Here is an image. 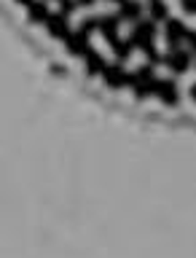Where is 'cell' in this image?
Instances as JSON below:
<instances>
[{
  "label": "cell",
  "instance_id": "5",
  "mask_svg": "<svg viewBox=\"0 0 196 258\" xmlns=\"http://www.w3.org/2000/svg\"><path fill=\"white\" fill-rule=\"evenodd\" d=\"M64 46H68V54L70 56H86L92 51V43H89V32L84 30H76L64 38Z\"/></svg>",
  "mask_w": 196,
  "mask_h": 258
},
{
  "label": "cell",
  "instance_id": "13",
  "mask_svg": "<svg viewBox=\"0 0 196 258\" xmlns=\"http://www.w3.org/2000/svg\"><path fill=\"white\" fill-rule=\"evenodd\" d=\"M148 14H151L153 22H167L169 19V6L164 3V0H151Z\"/></svg>",
  "mask_w": 196,
  "mask_h": 258
},
{
  "label": "cell",
  "instance_id": "11",
  "mask_svg": "<svg viewBox=\"0 0 196 258\" xmlns=\"http://www.w3.org/2000/svg\"><path fill=\"white\" fill-rule=\"evenodd\" d=\"M48 6L43 3V0H32V3L27 6V19L32 22V24H46V19H48Z\"/></svg>",
  "mask_w": 196,
  "mask_h": 258
},
{
  "label": "cell",
  "instance_id": "17",
  "mask_svg": "<svg viewBox=\"0 0 196 258\" xmlns=\"http://www.w3.org/2000/svg\"><path fill=\"white\" fill-rule=\"evenodd\" d=\"M76 8H78V3H76V0H59V11L62 14H73V11H76Z\"/></svg>",
  "mask_w": 196,
  "mask_h": 258
},
{
  "label": "cell",
  "instance_id": "9",
  "mask_svg": "<svg viewBox=\"0 0 196 258\" xmlns=\"http://www.w3.org/2000/svg\"><path fill=\"white\" fill-rule=\"evenodd\" d=\"M118 19L121 22H140L143 16V3L140 0H121L118 3Z\"/></svg>",
  "mask_w": 196,
  "mask_h": 258
},
{
  "label": "cell",
  "instance_id": "22",
  "mask_svg": "<svg viewBox=\"0 0 196 258\" xmlns=\"http://www.w3.org/2000/svg\"><path fill=\"white\" fill-rule=\"evenodd\" d=\"M110 3H121V0H110Z\"/></svg>",
  "mask_w": 196,
  "mask_h": 258
},
{
  "label": "cell",
  "instance_id": "8",
  "mask_svg": "<svg viewBox=\"0 0 196 258\" xmlns=\"http://www.w3.org/2000/svg\"><path fill=\"white\" fill-rule=\"evenodd\" d=\"M102 81H105V86H110V89H121V86H129V73L121 68V62L108 64V68L102 70Z\"/></svg>",
  "mask_w": 196,
  "mask_h": 258
},
{
  "label": "cell",
  "instance_id": "2",
  "mask_svg": "<svg viewBox=\"0 0 196 258\" xmlns=\"http://www.w3.org/2000/svg\"><path fill=\"white\" fill-rule=\"evenodd\" d=\"M129 86L135 89L137 100H145V97L153 94V86H156V76H153V64H143L135 73H129Z\"/></svg>",
  "mask_w": 196,
  "mask_h": 258
},
{
  "label": "cell",
  "instance_id": "3",
  "mask_svg": "<svg viewBox=\"0 0 196 258\" xmlns=\"http://www.w3.org/2000/svg\"><path fill=\"white\" fill-rule=\"evenodd\" d=\"M153 94H156V97H159V100L164 102V105H169V108L180 102V92H177V84H175L172 78H156Z\"/></svg>",
  "mask_w": 196,
  "mask_h": 258
},
{
  "label": "cell",
  "instance_id": "15",
  "mask_svg": "<svg viewBox=\"0 0 196 258\" xmlns=\"http://www.w3.org/2000/svg\"><path fill=\"white\" fill-rule=\"evenodd\" d=\"M81 30L89 32V35H92L94 30H100V16H89V19H84L81 22Z\"/></svg>",
  "mask_w": 196,
  "mask_h": 258
},
{
  "label": "cell",
  "instance_id": "20",
  "mask_svg": "<svg viewBox=\"0 0 196 258\" xmlns=\"http://www.w3.org/2000/svg\"><path fill=\"white\" fill-rule=\"evenodd\" d=\"M191 100H193V102H196V84H193V86H191Z\"/></svg>",
  "mask_w": 196,
  "mask_h": 258
},
{
  "label": "cell",
  "instance_id": "6",
  "mask_svg": "<svg viewBox=\"0 0 196 258\" xmlns=\"http://www.w3.org/2000/svg\"><path fill=\"white\" fill-rule=\"evenodd\" d=\"M164 64L177 76H183L191 68V51L188 48H169V54L164 56Z\"/></svg>",
  "mask_w": 196,
  "mask_h": 258
},
{
  "label": "cell",
  "instance_id": "12",
  "mask_svg": "<svg viewBox=\"0 0 196 258\" xmlns=\"http://www.w3.org/2000/svg\"><path fill=\"white\" fill-rule=\"evenodd\" d=\"M108 68V62H105V56L100 54V51H89L86 54V73L89 76H102V70Z\"/></svg>",
  "mask_w": 196,
  "mask_h": 258
},
{
  "label": "cell",
  "instance_id": "19",
  "mask_svg": "<svg viewBox=\"0 0 196 258\" xmlns=\"http://www.w3.org/2000/svg\"><path fill=\"white\" fill-rule=\"evenodd\" d=\"M76 3H78V8H89V6H94L97 0H76Z\"/></svg>",
  "mask_w": 196,
  "mask_h": 258
},
{
  "label": "cell",
  "instance_id": "16",
  "mask_svg": "<svg viewBox=\"0 0 196 258\" xmlns=\"http://www.w3.org/2000/svg\"><path fill=\"white\" fill-rule=\"evenodd\" d=\"M183 43H185V48H188L191 54H196V30L185 32V40H183Z\"/></svg>",
  "mask_w": 196,
  "mask_h": 258
},
{
  "label": "cell",
  "instance_id": "21",
  "mask_svg": "<svg viewBox=\"0 0 196 258\" xmlns=\"http://www.w3.org/2000/svg\"><path fill=\"white\" fill-rule=\"evenodd\" d=\"M16 3H22V6H30V3H32V0H16Z\"/></svg>",
  "mask_w": 196,
  "mask_h": 258
},
{
  "label": "cell",
  "instance_id": "18",
  "mask_svg": "<svg viewBox=\"0 0 196 258\" xmlns=\"http://www.w3.org/2000/svg\"><path fill=\"white\" fill-rule=\"evenodd\" d=\"M180 6L185 14H196V0H180Z\"/></svg>",
  "mask_w": 196,
  "mask_h": 258
},
{
  "label": "cell",
  "instance_id": "1",
  "mask_svg": "<svg viewBox=\"0 0 196 258\" xmlns=\"http://www.w3.org/2000/svg\"><path fill=\"white\" fill-rule=\"evenodd\" d=\"M129 40H132V46H135V48H143V51L148 54L151 64H161V62H164V56L156 51V22H153V19L135 22Z\"/></svg>",
  "mask_w": 196,
  "mask_h": 258
},
{
  "label": "cell",
  "instance_id": "4",
  "mask_svg": "<svg viewBox=\"0 0 196 258\" xmlns=\"http://www.w3.org/2000/svg\"><path fill=\"white\" fill-rule=\"evenodd\" d=\"M46 30H48V35L56 38V40H64L70 35V19H68V14H62V11H56V14H48V19H46Z\"/></svg>",
  "mask_w": 196,
  "mask_h": 258
},
{
  "label": "cell",
  "instance_id": "14",
  "mask_svg": "<svg viewBox=\"0 0 196 258\" xmlns=\"http://www.w3.org/2000/svg\"><path fill=\"white\" fill-rule=\"evenodd\" d=\"M110 48H113V54H116V59L118 62H126L129 56H132V51H135V46H132V40H116V43H110Z\"/></svg>",
  "mask_w": 196,
  "mask_h": 258
},
{
  "label": "cell",
  "instance_id": "7",
  "mask_svg": "<svg viewBox=\"0 0 196 258\" xmlns=\"http://www.w3.org/2000/svg\"><path fill=\"white\" fill-rule=\"evenodd\" d=\"M185 32H188V27H185L180 19H167V24H164L167 46H169V48H180V43L185 40Z\"/></svg>",
  "mask_w": 196,
  "mask_h": 258
},
{
  "label": "cell",
  "instance_id": "10",
  "mask_svg": "<svg viewBox=\"0 0 196 258\" xmlns=\"http://www.w3.org/2000/svg\"><path fill=\"white\" fill-rule=\"evenodd\" d=\"M118 24H121L118 14L116 16H100V32L108 43H116L118 40Z\"/></svg>",
  "mask_w": 196,
  "mask_h": 258
}]
</instances>
